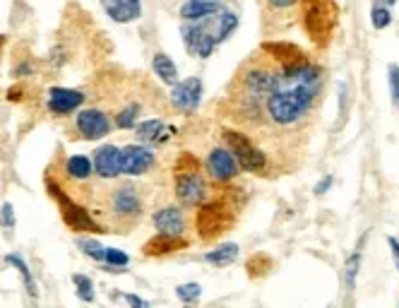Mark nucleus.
I'll return each instance as SVG.
<instances>
[{
	"mask_svg": "<svg viewBox=\"0 0 399 308\" xmlns=\"http://www.w3.org/2000/svg\"><path fill=\"white\" fill-rule=\"evenodd\" d=\"M238 27V17L236 13L222 10V13L212 15V19H200V22H186L181 29L183 41H186L188 54L197 56V58H209L217 49V44L227 41Z\"/></svg>",
	"mask_w": 399,
	"mask_h": 308,
	"instance_id": "nucleus-1",
	"label": "nucleus"
},
{
	"mask_svg": "<svg viewBox=\"0 0 399 308\" xmlns=\"http://www.w3.org/2000/svg\"><path fill=\"white\" fill-rule=\"evenodd\" d=\"M49 193H51V197H54L58 205H60L63 222H65L72 232H101V227H99L97 219L89 215L80 202H75L70 195H65V191H63L58 184H51V181H49Z\"/></svg>",
	"mask_w": 399,
	"mask_h": 308,
	"instance_id": "nucleus-2",
	"label": "nucleus"
},
{
	"mask_svg": "<svg viewBox=\"0 0 399 308\" xmlns=\"http://www.w3.org/2000/svg\"><path fill=\"white\" fill-rule=\"evenodd\" d=\"M224 143L229 145V149L236 154L241 169L250 171V174H262L267 169V154L262 149H257L253 143H250L248 135L238 133V130H224L222 133Z\"/></svg>",
	"mask_w": 399,
	"mask_h": 308,
	"instance_id": "nucleus-3",
	"label": "nucleus"
},
{
	"mask_svg": "<svg viewBox=\"0 0 399 308\" xmlns=\"http://www.w3.org/2000/svg\"><path fill=\"white\" fill-rule=\"evenodd\" d=\"M231 224V210L224 200L202 202L197 212V232L202 238H217Z\"/></svg>",
	"mask_w": 399,
	"mask_h": 308,
	"instance_id": "nucleus-4",
	"label": "nucleus"
},
{
	"mask_svg": "<svg viewBox=\"0 0 399 308\" xmlns=\"http://www.w3.org/2000/svg\"><path fill=\"white\" fill-rule=\"evenodd\" d=\"M176 195L186 207H197L207 200V186L200 179L197 169L176 171Z\"/></svg>",
	"mask_w": 399,
	"mask_h": 308,
	"instance_id": "nucleus-5",
	"label": "nucleus"
},
{
	"mask_svg": "<svg viewBox=\"0 0 399 308\" xmlns=\"http://www.w3.org/2000/svg\"><path fill=\"white\" fill-rule=\"evenodd\" d=\"M207 171L214 181H219V184H229V181H234L236 176H238L241 164L231 149L214 147L207 156Z\"/></svg>",
	"mask_w": 399,
	"mask_h": 308,
	"instance_id": "nucleus-6",
	"label": "nucleus"
},
{
	"mask_svg": "<svg viewBox=\"0 0 399 308\" xmlns=\"http://www.w3.org/2000/svg\"><path fill=\"white\" fill-rule=\"evenodd\" d=\"M171 102L181 111H195L202 102V80L200 77H188L183 82H176L171 90Z\"/></svg>",
	"mask_w": 399,
	"mask_h": 308,
	"instance_id": "nucleus-7",
	"label": "nucleus"
},
{
	"mask_svg": "<svg viewBox=\"0 0 399 308\" xmlns=\"http://www.w3.org/2000/svg\"><path fill=\"white\" fill-rule=\"evenodd\" d=\"M94 171L101 179H115L123 174V149L115 145H101L94 152Z\"/></svg>",
	"mask_w": 399,
	"mask_h": 308,
	"instance_id": "nucleus-8",
	"label": "nucleus"
},
{
	"mask_svg": "<svg viewBox=\"0 0 399 308\" xmlns=\"http://www.w3.org/2000/svg\"><path fill=\"white\" fill-rule=\"evenodd\" d=\"M77 130L87 140H101L108 135L111 123H108L106 113L99 111V108H85V111L77 113Z\"/></svg>",
	"mask_w": 399,
	"mask_h": 308,
	"instance_id": "nucleus-9",
	"label": "nucleus"
},
{
	"mask_svg": "<svg viewBox=\"0 0 399 308\" xmlns=\"http://www.w3.org/2000/svg\"><path fill=\"white\" fill-rule=\"evenodd\" d=\"M82 102H85V94L80 90H67V87H54V90H49V97H46L49 111L56 113V116H67L75 108H80Z\"/></svg>",
	"mask_w": 399,
	"mask_h": 308,
	"instance_id": "nucleus-10",
	"label": "nucleus"
},
{
	"mask_svg": "<svg viewBox=\"0 0 399 308\" xmlns=\"http://www.w3.org/2000/svg\"><path fill=\"white\" fill-rule=\"evenodd\" d=\"M154 164V152L145 145H128L123 149V174L125 176H142Z\"/></svg>",
	"mask_w": 399,
	"mask_h": 308,
	"instance_id": "nucleus-11",
	"label": "nucleus"
},
{
	"mask_svg": "<svg viewBox=\"0 0 399 308\" xmlns=\"http://www.w3.org/2000/svg\"><path fill=\"white\" fill-rule=\"evenodd\" d=\"M140 143H149V145H164L176 135V128L169 123H164L161 118H147L135 128Z\"/></svg>",
	"mask_w": 399,
	"mask_h": 308,
	"instance_id": "nucleus-12",
	"label": "nucleus"
},
{
	"mask_svg": "<svg viewBox=\"0 0 399 308\" xmlns=\"http://www.w3.org/2000/svg\"><path fill=\"white\" fill-rule=\"evenodd\" d=\"M113 210L120 219H138L142 212V200L138 197L135 188H120L113 195Z\"/></svg>",
	"mask_w": 399,
	"mask_h": 308,
	"instance_id": "nucleus-13",
	"label": "nucleus"
},
{
	"mask_svg": "<svg viewBox=\"0 0 399 308\" xmlns=\"http://www.w3.org/2000/svg\"><path fill=\"white\" fill-rule=\"evenodd\" d=\"M152 222H154L156 232L173 234V236H181L183 229H186V219H183V212L178 207H161V210L154 212Z\"/></svg>",
	"mask_w": 399,
	"mask_h": 308,
	"instance_id": "nucleus-14",
	"label": "nucleus"
},
{
	"mask_svg": "<svg viewBox=\"0 0 399 308\" xmlns=\"http://www.w3.org/2000/svg\"><path fill=\"white\" fill-rule=\"evenodd\" d=\"M217 13H222V0H186L181 5V17L186 22H200Z\"/></svg>",
	"mask_w": 399,
	"mask_h": 308,
	"instance_id": "nucleus-15",
	"label": "nucleus"
},
{
	"mask_svg": "<svg viewBox=\"0 0 399 308\" xmlns=\"http://www.w3.org/2000/svg\"><path fill=\"white\" fill-rule=\"evenodd\" d=\"M188 241L183 236H173V234H156L154 238L145 243V255H169V253H176V250L186 248Z\"/></svg>",
	"mask_w": 399,
	"mask_h": 308,
	"instance_id": "nucleus-16",
	"label": "nucleus"
},
{
	"mask_svg": "<svg viewBox=\"0 0 399 308\" xmlns=\"http://www.w3.org/2000/svg\"><path fill=\"white\" fill-rule=\"evenodd\" d=\"M262 51L272 56L275 60H279L282 65H296V63H306V56L301 54V49L286 41H275V44H265Z\"/></svg>",
	"mask_w": 399,
	"mask_h": 308,
	"instance_id": "nucleus-17",
	"label": "nucleus"
},
{
	"mask_svg": "<svg viewBox=\"0 0 399 308\" xmlns=\"http://www.w3.org/2000/svg\"><path fill=\"white\" fill-rule=\"evenodd\" d=\"M106 15L118 24L125 22H135V19L142 15V0H120L115 8H108Z\"/></svg>",
	"mask_w": 399,
	"mask_h": 308,
	"instance_id": "nucleus-18",
	"label": "nucleus"
},
{
	"mask_svg": "<svg viewBox=\"0 0 399 308\" xmlns=\"http://www.w3.org/2000/svg\"><path fill=\"white\" fill-rule=\"evenodd\" d=\"M366 243V236L359 241V246L354 248V253L344 260V286L349 291L356 289V279H359V273H361V248Z\"/></svg>",
	"mask_w": 399,
	"mask_h": 308,
	"instance_id": "nucleus-19",
	"label": "nucleus"
},
{
	"mask_svg": "<svg viewBox=\"0 0 399 308\" xmlns=\"http://www.w3.org/2000/svg\"><path fill=\"white\" fill-rule=\"evenodd\" d=\"M152 70H154L156 77H159L161 82H166V85H176L178 82V67L166 54H156L154 58H152Z\"/></svg>",
	"mask_w": 399,
	"mask_h": 308,
	"instance_id": "nucleus-20",
	"label": "nucleus"
},
{
	"mask_svg": "<svg viewBox=\"0 0 399 308\" xmlns=\"http://www.w3.org/2000/svg\"><path fill=\"white\" fill-rule=\"evenodd\" d=\"M236 258H238V246L236 243H222L219 248L204 253V260L209 265H214V268H229Z\"/></svg>",
	"mask_w": 399,
	"mask_h": 308,
	"instance_id": "nucleus-21",
	"label": "nucleus"
},
{
	"mask_svg": "<svg viewBox=\"0 0 399 308\" xmlns=\"http://www.w3.org/2000/svg\"><path fill=\"white\" fill-rule=\"evenodd\" d=\"M94 171V164L89 156H82V154H72L70 159L65 161V174L75 181H87Z\"/></svg>",
	"mask_w": 399,
	"mask_h": 308,
	"instance_id": "nucleus-22",
	"label": "nucleus"
},
{
	"mask_svg": "<svg viewBox=\"0 0 399 308\" xmlns=\"http://www.w3.org/2000/svg\"><path fill=\"white\" fill-rule=\"evenodd\" d=\"M5 265H13V268H17L19 275H22V279H24V286H27V294H29V296H36V284H34V279H31L29 265L24 263L22 255L8 253V255H5Z\"/></svg>",
	"mask_w": 399,
	"mask_h": 308,
	"instance_id": "nucleus-23",
	"label": "nucleus"
},
{
	"mask_svg": "<svg viewBox=\"0 0 399 308\" xmlns=\"http://www.w3.org/2000/svg\"><path fill=\"white\" fill-rule=\"evenodd\" d=\"M77 248H80L87 258H92L94 263H106V248L99 241H94V238H77Z\"/></svg>",
	"mask_w": 399,
	"mask_h": 308,
	"instance_id": "nucleus-24",
	"label": "nucleus"
},
{
	"mask_svg": "<svg viewBox=\"0 0 399 308\" xmlns=\"http://www.w3.org/2000/svg\"><path fill=\"white\" fill-rule=\"evenodd\" d=\"M370 19H373V27H375V29H387V27L392 24L390 5H385L382 0L373 3V8H370Z\"/></svg>",
	"mask_w": 399,
	"mask_h": 308,
	"instance_id": "nucleus-25",
	"label": "nucleus"
},
{
	"mask_svg": "<svg viewBox=\"0 0 399 308\" xmlns=\"http://www.w3.org/2000/svg\"><path fill=\"white\" fill-rule=\"evenodd\" d=\"M72 284L77 289V296L85 304H92L94 301V282L87 277V275H72Z\"/></svg>",
	"mask_w": 399,
	"mask_h": 308,
	"instance_id": "nucleus-26",
	"label": "nucleus"
},
{
	"mask_svg": "<svg viewBox=\"0 0 399 308\" xmlns=\"http://www.w3.org/2000/svg\"><path fill=\"white\" fill-rule=\"evenodd\" d=\"M176 296L183 304H197L200 296H202V286H200L197 282H188V284L176 286Z\"/></svg>",
	"mask_w": 399,
	"mask_h": 308,
	"instance_id": "nucleus-27",
	"label": "nucleus"
},
{
	"mask_svg": "<svg viewBox=\"0 0 399 308\" xmlns=\"http://www.w3.org/2000/svg\"><path fill=\"white\" fill-rule=\"evenodd\" d=\"M138 116H140L138 104H128V106L118 111V116H115V125H118V128H123V130H128V128H133V125H135Z\"/></svg>",
	"mask_w": 399,
	"mask_h": 308,
	"instance_id": "nucleus-28",
	"label": "nucleus"
},
{
	"mask_svg": "<svg viewBox=\"0 0 399 308\" xmlns=\"http://www.w3.org/2000/svg\"><path fill=\"white\" fill-rule=\"evenodd\" d=\"M130 258L118 248H106V273H120L118 268H128Z\"/></svg>",
	"mask_w": 399,
	"mask_h": 308,
	"instance_id": "nucleus-29",
	"label": "nucleus"
},
{
	"mask_svg": "<svg viewBox=\"0 0 399 308\" xmlns=\"http://www.w3.org/2000/svg\"><path fill=\"white\" fill-rule=\"evenodd\" d=\"M387 82H390L392 104H395V108H399V65H395V63L387 67Z\"/></svg>",
	"mask_w": 399,
	"mask_h": 308,
	"instance_id": "nucleus-30",
	"label": "nucleus"
},
{
	"mask_svg": "<svg viewBox=\"0 0 399 308\" xmlns=\"http://www.w3.org/2000/svg\"><path fill=\"white\" fill-rule=\"evenodd\" d=\"M332 184H334V176H332V174H327V176H325V179H320V181H318V186L313 188V193H315V195H325V193H327L329 188H332Z\"/></svg>",
	"mask_w": 399,
	"mask_h": 308,
	"instance_id": "nucleus-31",
	"label": "nucleus"
},
{
	"mask_svg": "<svg viewBox=\"0 0 399 308\" xmlns=\"http://www.w3.org/2000/svg\"><path fill=\"white\" fill-rule=\"evenodd\" d=\"M3 227L5 229H13L15 227V210L10 202H3Z\"/></svg>",
	"mask_w": 399,
	"mask_h": 308,
	"instance_id": "nucleus-32",
	"label": "nucleus"
},
{
	"mask_svg": "<svg viewBox=\"0 0 399 308\" xmlns=\"http://www.w3.org/2000/svg\"><path fill=\"white\" fill-rule=\"evenodd\" d=\"M387 246H390V250H392V260H395L397 273H399V238L390 236V238H387Z\"/></svg>",
	"mask_w": 399,
	"mask_h": 308,
	"instance_id": "nucleus-33",
	"label": "nucleus"
},
{
	"mask_svg": "<svg viewBox=\"0 0 399 308\" xmlns=\"http://www.w3.org/2000/svg\"><path fill=\"white\" fill-rule=\"evenodd\" d=\"M123 299L128 301L130 306H138V308H147V306H149L145 299H140V296H135V294H123Z\"/></svg>",
	"mask_w": 399,
	"mask_h": 308,
	"instance_id": "nucleus-34",
	"label": "nucleus"
},
{
	"mask_svg": "<svg viewBox=\"0 0 399 308\" xmlns=\"http://www.w3.org/2000/svg\"><path fill=\"white\" fill-rule=\"evenodd\" d=\"M267 3H270L272 8H277V10H286V8H291L296 0H267Z\"/></svg>",
	"mask_w": 399,
	"mask_h": 308,
	"instance_id": "nucleus-35",
	"label": "nucleus"
},
{
	"mask_svg": "<svg viewBox=\"0 0 399 308\" xmlns=\"http://www.w3.org/2000/svg\"><path fill=\"white\" fill-rule=\"evenodd\" d=\"M120 0H101V5H104V10H108V8H115Z\"/></svg>",
	"mask_w": 399,
	"mask_h": 308,
	"instance_id": "nucleus-36",
	"label": "nucleus"
},
{
	"mask_svg": "<svg viewBox=\"0 0 399 308\" xmlns=\"http://www.w3.org/2000/svg\"><path fill=\"white\" fill-rule=\"evenodd\" d=\"M24 72H31V67L29 65H19L17 67V75H24Z\"/></svg>",
	"mask_w": 399,
	"mask_h": 308,
	"instance_id": "nucleus-37",
	"label": "nucleus"
},
{
	"mask_svg": "<svg viewBox=\"0 0 399 308\" xmlns=\"http://www.w3.org/2000/svg\"><path fill=\"white\" fill-rule=\"evenodd\" d=\"M382 3H385V5H395L397 0H382Z\"/></svg>",
	"mask_w": 399,
	"mask_h": 308,
	"instance_id": "nucleus-38",
	"label": "nucleus"
}]
</instances>
